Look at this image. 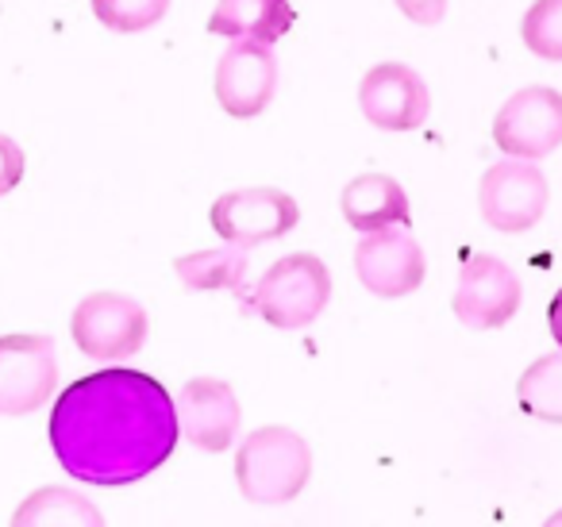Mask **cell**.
Instances as JSON below:
<instances>
[{
  "instance_id": "8fae6325",
  "label": "cell",
  "mask_w": 562,
  "mask_h": 527,
  "mask_svg": "<svg viewBox=\"0 0 562 527\" xmlns=\"http://www.w3.org/2000/svg\"><path fill=\"white\" fill-rule=\"evenodd\" d=\"M355 273L374 296L397 301L424 285L428 262L408 227H390V232L362 235V243L355 247Z\"/></svg>"
},
{
  "instance_id": "5bb4252c",
  "label": "cell",
  "mask_w": 562,
  "mask_h": 527,
  "mask_svg": "<svg viewBox=\"0 0 562 527\" xmlns=\"http://www.w3.org/2000/svg\"><path fill=\"white\" fill-rule=\"evenodd\" d=\"M344 220L362 235L390 232V227H408L413 212H408V197L397 178L390 173H359L339 197Z\"/></svg>"
},
{
  "instance_id": "7c38bea8",
  "label": "cell",
  "mask_w": 562,
  "mask_h": 527,
  "mask_svg": "<svg viewBox=\"0 0 562 527\" xmlns=\"http://www.w3.org/2000/svg\"><path fill=\"white\" fill-rule=\"evenodd\" d=\"M278 93V58L262 43H232L216 63V101L227 116L255 120Z\"/></svg>"
},
{
  "instance_id": "4fadbf2b",
  "label": "cell",
  "mask_w": 562,
  "mask_h": 527,
  "mask_svg": "<svg viewBox=\"0 0 562 527\" xmlns=\"http://www.w3.org/2000/svg\"><path fill=\"white\" fill-rule=\"evenodd\" d=\"M178 427L193 447L220 455L239 435V401L235 389L220 378H189L178 393Z\"/></svg>"
},
{
  "instance_id": "44dd1931",
  "label": "cell",
  "mask_w": 562,
  "mask_h": 527,
  "mask_svg": "<svg viewBox=\"0 0 562 527\" xmlns=\"http://www.w3.org/2000/svg\"><path fill=\"white\" fill-rule=\"evenodd\" d=\"M24 170H27V158L20 150V143L9 139V135H0V197H9L24 181Z\"/></svg>"
},
{
  "instance_id": "d6986e66",
  "label": "cell",
  "mask_w": 562,
  "mask_h": 527,
  "mask_svg": "<svg viewBox=\"0 0 562 527\" xmlns=\"http://www.w3.org/2000/svg\"><path fill=\"white\" fill-rule=\"evenodd\" d=\"M520 40L536 58L562 63V0H536L520 20Z\"/></svg>"
},
{
  "instance_id": "6da1fadb",
  "label": "cell",
  "mask_w": 562,
  "mask_h": 527,
  "mask_svg": "<svg viewBox=\"0 0 562 527\" xmlns=\"http://www.w3.org/2000/svg\"><path fill=\"white\" fill-rule=\"evenodd\" d=\"M181 439L173 396L143 370H97L70 381L50 408V447L86 485H132L155 473Z\"/></svg>"
},
{
  "instance_id": "8992f818",
  "label": "cell",
  "mask_w": 562,
  "mask_h": 527,
  "mask_svg": "<svg viewBox=\"0 0 562 527\" xmlns=\"http://www.w3.org/2000/svg\"><path fill=\"white\" fill-rule=\"evenodd\" d=\"M493 143L516 162H539L562 143V93L528 86L501 104L493 120Z\"/></svg>"
},
{
  "instance_id": "52a82bcc",
  "label": "cell",
  "mask_w": 562,
  "mask_h": 527,
  "mask_svg": "<svg viewBox=\"0 0 562 527\" xmlns=\"http://www.w3.org/2000/svg\"><path fill=\"white\" fill-rule=\"evenodd\" d=\"M551 201V189L539 166L531 162H497L482 173V186H477V209L482 220L493 232L520 235L528 227H536L547 212Z\"/></svg>"
},
{
  "instance_id": "3957f363",
  "label": "cell",
  "mask_w": 562,
  "mask_h": 527,
  "mask_svg": "<svg viewBox=\"0 0 562 527\" xmlns=\"http://www.w3.org/2000/svg\"><path fill=\"white\" fill-rule=\"evenodd\" d=\"M331 301V273L316 255H285L258 278L247 304L281 332L308 327Z\"/></svg>"
},
{
  "instance_id": "ba28073f",
  "label": "cell",
  "mask_w": 562,
  "mask_h": 527,
  "mask_svg": "<svg viewBox=\"0 0 562 527\" xmlns=\"http://www.w3.org/2000/svg\"><path fill=\"white\" fill-rule=\"evenodd\" d=\"M58 389V358L47 335H0V416H27Z\"/></svg>"
},
{
  "instance_id": "277c9868",
  "label": "cell",
  "mask_w": 562,
  "mask_h": 527,
  "mask_svg": "<svg viewBox=\"0 0 562 527\" xmlns=\"http://www.w3.org/2000/svg\"><path fill=\"white\" fill-rule=\"evenodd\" d=\"M209 224L220 239H227L232 247L247 250V247H262L270 239L290 235L301 224V204L290 193L270 186L258 189H235L212 201L209 209Z\"/></svg>"
},
{
  "instance_id": "ac0fdd59",
  "label": "cell",
  "mask_w": 562,
  "mask_h": 527,
  "mask_svg": "<svg viewBox=\"0 0 562 527\" xmlns=\"http://www.w3.org/2000/svg\"><path fill=\"white\" fill-rule=\"evenodd\" d=\"M520 408L547 424H562V350L543 355L520 373L516 381Z\"/></svg>"
},
{
  "instance_id": "7402d4cb",
  "label": "cell",
  "mask_w": 562,
  "mask_h": 527,
  "mask_svg": "<svg viewBox=\"0 0 562 527\" xmlns=\"http://www.w3.org/2000/svg\"><path fill=\"white\" fill-rule=\"evenodd\" d=\"M393 4L420 27H431L447 16V0H393Z\"/></svg>"
},
{
  "instance_id": "2e32d148",
  "label": "cell",
  "mask_w": 562,
  "mask_h": 527,
  "mask_svg": "<svg viewBox=\"0 0 562 527\" xmlns=\"http://www.w3.org/2000/svg\"><path fill=\"white\" fill-rule=\"evenodd\" d=\"M9 527H104V516L93 501L63 485H43L20 501Z\"/></svg>"
},
{
  "instance_id": "9a60e30c",
  "label": "cell",
  "mask_w": 562,
  "mask_h": 527,
  "mask_svg": "<svg viewBox=\"0 0 562 527\" xmlns=\"http://www.w3.org/2000/svg\"><path fill=\"white\" fill-rule=\"evenodd\" d=\"M297 12L290 0H216L209 16V32L232 43H262L273 47L290 32Z\"/></svg>"
},
{
  "instance_id": "5b68a950",
  "label": "cell",
  "mask_w": 562,
  "mask_h": 527,
  "mask_svg": "<svg viewBox=\"0 0 562 527\" xmlns=\"http://www.w3.org/2000/svg\"><path fill=\"white\" fill-rule=\"evenodd\" d=\"M70 335L81 355L120 362V358L139 355L147 343V312L124 293H89L74 309Z\"/></svg>"
},
{
  "instance_id": "603a6c76",
  "label": "cell",
  "mask_w": 562,
  "mask_h": 527,
  "mask_svg": "<svg viewBox=\"0 0 562 527\" xmlns=\"http://www.w3.org/2000/svg\"><path fill=\"white\" fill-rule=\"evenodd\" d=\"M547 327H551L554 343L562 347V289L551 296V309H547Z\"/></svg>"
},
{
  "instance_id": "7a4b0ae2",
  "label": "cell",
  "mask_w": 562,
  "mask_h": 527,
  "mask_svg": "<svg viewBox=\"0 0 562 527\" xmlns=\"http://www.w3.org/2000/svg\"><path fill=\"white\" fill-rule=\"evenodd\" d=\"M313 478V450L297 431L281 424L258 427L239 442L235 481L255 504H290Z\"/></svg>"
},
{
  "instance_id": "cb8c5ba5",
  "label": "cell",
  "mask_w": 562,
  "mask_h": 527,
  "mask_svg": "<svg viewBox=\"0 0 562 527\" xmlns=\"http://www.w3.org/2000/svg\"><path fill=\"white\" fill-rule=\"evenodd\" d=\"M543 527H562V508L554 512V516H547V524Z\"/></svg>"
},
{
  "instance_id": "e0dca14e",
  "label": "cell",
  "mask_w": 562,
  "mask_h": 527,
  "mask_svg": "<svg viewBox=\"0 0 562 527\" xmlns=\"http://www.w3.org/2000/svg\"><path fill=\"white\" fill-rule=\"evenodd\" d=\"M181 285L196 289V293H212V289H227V293H243L247 281V255L239 247L224 250H193L173 262Z\"/></svg>"
},
{
  "instance_id": "30bf717a",
  "label": "cell",
  "mask_w": 562,
  "mask_h": 527,
  "mask_svg": "<svg viewBox=\"0 0 562 527\" xmlns=\"http://www.w3.org/2000/svg\"><path fill=\"white\" fill-rule=\"evenodd\" d=\"M359 109L382 132H416L431 112V93L413 66L378 63L362 74Z\"/></svg>"
},
{
  "instance_id": "9c48e42d",
  "label": "cell",
  "mask_w": 562,
  "mask_h": 527,
  "mask_svg": "<svg viewBox=\"0 0 562 527\" xmlns=\"http://www.w3.org/2000/svg\"><path fill=\"white\" fill-rule=\"evenodd\" d=\"M520 278L497 255H474L459 270L451 309L459 316V324L474 327V332H493V327H505L520 312Z\"/></svg>"
},
{
  "instance_id": "ffe728a7",
  "label": "cell",
  "mask_w": 562,
  "mask_h": 527,
  "mask_svg": "<svg viewBox=\"0 0 562 527\" xmlns=\"http://www.w3.org/2000/svg\"><path fill=\"white\" fill-rule=\"evenodd\" d=\"M89 4H93V16L120 35L147 32L170 12V0H89Z\"/></svg>"
}]
</instances>
